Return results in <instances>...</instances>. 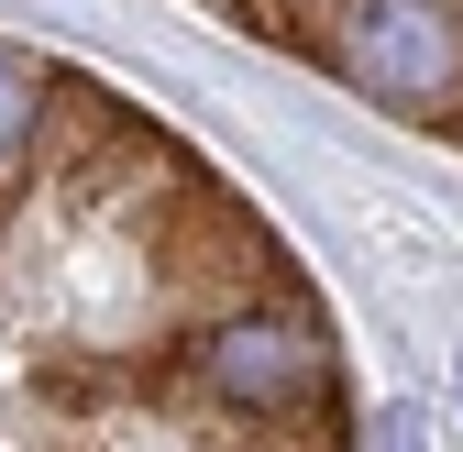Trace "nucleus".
Segmentation results:
<instances>
[{
	"label": "nucleus",
	"mask_w": 463,
	"mask_h": 452,
	"mask_svg": "<svg viewBox=\"0 0 463 452\" xmlns=\"http://www.w3.org/2000/svg\"><path fill=\"white\" fill-rule=\"evenodd\" d=\"M0 452H354L342 331L221 165L0 33Z\"/></svg>",
	"instance_id": "1"
},
{
	"label": "nucleus",
	"mask_w": 463,
	"mask_h": 452,
	"mask_svg": "<svg viewBox=\"0 0 463 452\" xmlns=\"http://www.w3.org/2000/svg\"><path fill=\"white\" fill-rule=\"evenodd\" d=\"M199 12L320 67L386 122L463 144V0H199Z\"/></svg>",
	"instance_id": "2"
}]
</instances>
